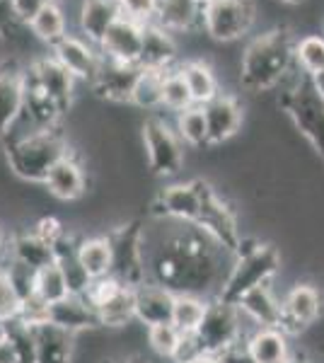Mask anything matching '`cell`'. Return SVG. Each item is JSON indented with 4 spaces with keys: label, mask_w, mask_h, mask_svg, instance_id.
Returning a JSON list of instances; mask_svg holds the SVG:
<instances>
[{
    "label": "cell",
    "mask_w": 324,
    "mask_h": 363,
    "mask_svg": "<svg viewBox=\"0 0 324 363\" xmlns=\"http://www.w3.org/2000/svg\"><path fill=\"white\" fill-rule=\"evenodd\" d=\"M97 49L102 58H111V61L121 63H138L140 49H143V25L128 20V17H121L107 32V37L99 42Z\"/></svg>",
    "instance_id": "d6986e66"
},
{
    "label": "cell",
    "mask_w": 324,
    "mask_h": 363,
    "mask_svg": "<svg viewBox=\"0 0 324 363\" xmlns=\"http://www.w3.org/2000/svg\"><path fill=\"white\" fill-rule=\"evenodd\" d=\"M293 54H296V63L305 70V75L317 78L320 73H324V32H310L296 37Z\"/></svg>",
    "instance_id": "d6a6232c"
},
{
    "label": "cell",
    "mask_w": 324,
    "mask_h": 363,
    "mask_svg": "<svg viewBox=\"0 0 324 363\" xmlns=\"http://www.w3.org/2000/svg\"><path fill=\"white\" fill-rule=\"evenodd\" d=\"M107 238L111 245V277L131 289H140L143 284H148L143 225L138 220H131L107 233Z\"/></svg>",
    "instance_id": "8992f818"
},
{
    "label": "cell",
    "mask_w": 324,
    "mask_h": 363,
    "mask_svg": "<svg viewBox=\"0 0 324 363\" xmlns=\"http://www.w3.org/2000/svg\"><path fill=\"white\" fill-rule=\"evenodd\" d=\"M208 301H211V298L189 296V294L177 296L172 325L177 327V330L184 332V335H194V332L199 330V325L203 322V315H206V308H208Z\"/></svg>",
    "instance_id": "d590c367"
},
{
    "label": "cell",
    "mask_w": 324,
    "mask_h": 363,
    "mask_svg": "<svg viewBox=\"0 0 324 363\" xmlns=\"http://www.w3.org/2000/svg\"><path fill=\"white\" fill-rule=\"evenodd\" d=\"M194 363H225V361H223L220 356H208V354H203V356H199V359L194 361Z\"/></svg>",
    "instance_id": "bcb514c9"
},
{
    "label": "cell",
    "mask_w": 324,
    "mask_h": 363,
    "mask_svg": "<svg viewBox=\"0 0 324 363\" xmlns=\"http://www.w3.org/2000/svg\"><path fill=\"white\" fill-rule=\"evenodd\" d=\"M252 363H288L293 359L288 335L279 327H257L245 339Z\"/></svg>",
    "instance_id": "484cf974"
},
{
    "label": "cell",
    "mask_w": 324,
    "mask_h": 363,
    "mask_svg": "<svg viewBox=\"0 0 324 363\" xmlns=\"http://www.w3.org/2000/svg\"><path fill=\"white\" fill-rule=\"evenodd\" d=\"M257 0H208L203 5V32L213 44L242 42L257 27Z\"/></svg>",
    "instance_id": "52a82bcc"
},
{
    "label": "cell",
    "mask_w": 324,
    "mask_h": 363,
    "mask_svg": "<svg viewBox=\"0 0 324 363\" xmlns=\"http://www.w3.org/2000/svg\"><path fill=\"white\" fill-rule=\"evenodd\" d=\"M315 80V85H317V90H320V95L324 97V73H320L317 78H312Z\"/></svg>",
    "instance_id": "681fc988"
},
{
    "label": "cell",
    "mask_w": 324,
    "mask_h": 363,
    "mask_svg": "<svg viewBox=\"0 0 324 363\" xmlns=\"http://www.w3.org/2000/svg\"><path fill=\"white\" fill-rule=\"evenodd\" d=\"M27 27L34 39H39L41 44L54 49L61 39L68 37V17L61 8V0H49V3L32 17V22H29Z\"/></svg>",
    "instance_id": "4dcf8cb0"
},
{
    "label": "cell",
    "mask_w": 324,
    "mask_h": 363,
    "mask_svg": "<svg viewBox=\"0 0 324 363\" xmlns=\"http://www.w3.org/2000/svg\"><path fill=\"white\" fill-rule=\"evenodd\" d=\"M279 269H281V257L271 245L247 242V240H242L240 250L235 252L233 267H230L228 279L223 284L218 298L238 306L250 291H255L264 284H271V279L279 274Z\"/></svg>",
    "instance_id": "277c9868"
},
{
    "label": "cell",
    "mask_w": 324,
    "mask_h": 363,
    "mask_svg": "<svg viewBox=\"0 0 324 363\" xmlns=\"http://www.w3.org/2000/svg\"><path fill=\"white\" fill-rule=\"evenodd\" d=\"M194 107V97L191 90L186 85L184 75H181L179 66L164 70V83H162V109L172 114H179L184 109Z\"/></svg>",
    "instance_id": "8d00e7d4"
},
{
    "label": "cell",
    "mask_w": 324,
    "mask_h": 363,
    "mask_svg": "<svg viewBox=\"0 0 324 363\" xmlns=\"http://www.w3.org/2000/svg\"><path fill=\"white\" fill-rule=\"evenodd\" d=\"M32 327L34 337H37V363H73L75 335L51 325V322H41V325Z\"/></svg>",
    "instance_id": "f1b7e54d"
},
{
    "label": "cell",
    "mask_w": 324,
    "mask_h": 363,
    "mask_svg": "<svg viewBox=\"0 0 324 363\" xmlns=\"http://www.w3.org/2000/svg\"><path fill=\"white\" fill-rule=\"evenodd\" d=\"M0 363H17L13 342H10L8 327L5 325H0Z\"/></svg>",
    "instance_id": "f6af8a7d"
},
{
    "label": "cell",
    "mask_w": 324,
    "mask_h": 363,
    "mask_svg": "<svg viewBox=\"0 0 324 363\" xmlns=\"http://www.w3.org/2000/svg\"><path fill=\"white\" fill-rule=\"evenodd\" d=\"M288 363H305V361H298V359H296V356H293V359H291V361H288Z\"/></svg>",
    "instance_id": "816d5d0a"
},
{
    "label": "cell",
    "mask_w": 324,
    "mask_h": 363,
    "mask_svg": "<svg viewBox=\"0 0 324 363\" xmlns=\"http://www.w3.org/2000/svg\"><path fill=\"white\" fill-rule=\"evenodd\" d=\"M17 27H22V22L17 20L13 13V3H10V0H0V39L10 37V32H13V37H15Z\"/></svg>",
    "instance_id": "ee69618b"
},
{
    "label": "cell",
    "mask_w": 324,
    "mask_h": 363,
    "mask_svg": "<svg viewBox=\"0 0 324 363\" xmlns=\"http://www.w3.org/2000/svg\"><path fill=\"white\" fill-rule=\"evenodd\" d=\"M54 56L63 68L73 75L78 83H95L99 66H102V54L92 42H87L85 37L78 34H68L66 39H61L54 49Z\"/></svg>",
    "instance_id": "5bb4252c"
},
{
    "label": "cell",
    "mask_w": 324,
    "mask_h": 363,
    "mask_svg": "<svg viewBox=\"0 0 324 363\" xmlns=\"http://www.w3.org/2000/svg\"><path fill=\"white\" fill-rule=\"evenodd\" d=\"M196 3H201V5H206V3H208V0H196Z\"/></svg>",
    "instance_id": "f5cc1de1"
},
{
    "label": "cell",
    "mask_w": 324,
    "mask_h": 363,
    "mask_svg": "<svg viewBox=\"0 0 324 363\" xmlns=\"http://www.w3.org/2000/svg\"><path fill=\"white\" fill-rule=\"evenodd\" d=\"M68 153V140L58 128L32 131L5 143V157H8V167L13 169V174L34 184H44L56 162Z\"/></svg>",
    "instance_id": "3957f363"
},
{
    "label": "cell",
    "mask_w": 324,
    "mask_h": 363,
    "mask_svg": "<svg viewBox=\"0 0 324 363\" xmlns=\"http://www.w3.org/2000/svg\"><path fill=\"white\" fill-rule=\"evenodd\" d=\"M0 259H3V255H0Z\"/></svg>",
    "instance_id": "db71d44e"
},
{
    "label": "cell",
    "mask_w": 324,
    "mask_h": 363,
    "mask_svg": "<svg viewBox=\"0 0 324 363\" xmlns=\"http://www.w3.org/2000/svg\"><path fill=\"white\" fill-rule=\"evenodd\" d=\"M155 22L174 37L203 32V5L196 0H160Z\"/></svg>",
    "instance_id": "4316f807"
},
{
    "label": "cell",
    "mask_w": 324,
    "mask_h": 363,
    "mask_svg": "<svg viewBox=\"0 0 324 363\" xmlns=\"http://www.w3.org/2000/svg\"><path fill=\"white\" fill-rule=\"evenodd\" d=\"M51 325L61 327V330L70 332V335L78 337L80 332H87V330H97L99 325V318L95 313V308L90 306L85 296H68L58 303H51L49 306V320Z\"/></svg>",
    "instance_id": "d4e9b609"
},
{
    "label": "cell",
    "mask_w": 324,
    "mask_h": 363,
    "mask_svg": "<svg viewBox=\"0 0 324 363\" xmlns=\"http://www.w3.org/2000/svg\"><path fill=\"white\" fill-rule=\"evenodd\" d=\"M5 327H8L17 363H37V337H34V327L22 320H15Z\"/></svg>",
    "instance_id": "ab89813d"
},
{
    "label": "cell",
    "mask_w": 324,
    "mask_h": 363,
    "mask_svg": "<svg viewBox=\"0 0 324 363\" xmlns=\"http://www.w3.org/2000/svg\"><path fill=\"white\" fill-rule=\"evenodd\" d=\"M174 128L179 133V138L191 148H203L208 145V121H206V112L201 104L184 109V112L174 114Z\"/></svg>",
    "instance_id": "836d02e7"
},
{
    "label": "cell",
    "mask_w": 324,
    "mask_h": 363,
    "mask_svg": "<svg viewBox=\"0 0 324 363\" xmlns=\"http://www.w3.org/2000/svg\"><path fill=\"white\" fill-rule=\"evenodd\" d=\"M293 44L296 37L288 27H274L264 29L262 34H252L242 51L240 85L250 92L276 90L288 70L296 66Z\"/></svg>",
    "instance_id": "7a4b0ae2"
},
{
    "label": "cell",
    "mask_w": 324,
    "mask_h": 363,
    "mask_svg": "<svg viewBox=\"0 0 324 363\" xmlns=\"http://www.w3.org/2000/svg\"><path fill=\"white\" fill-rule=\"evenodd\" d=\"M322 32H324V29H322Z\"/></svg>",
    "instance_id": "11a10c76"
},
{
    "label": "cell",
    "mask_w": 324,
    "mask_h": 363,
    "mask_svg": "<svg viewBox=\"0 0 324 363\" xmlns=\"http://www.w3.org/2000/svg\"><path fill=\"white\" fill-rule=\"evenodd\" d=\"M140 66L150 70H169L179 66V44L172 32H167L157 22L143 25V49H140Z\"/></svg>",
    "instance_id": "ffe728a7"
},
{
    "label": "cell",
    "mask_w": 324,
    "mask_h": 363,
    "mask_svg": "<svg viewBox=\"0 0 324 363\" xmlns=\"http://www.w3.org/2000/svg\"><path fill=\"white\" fill-rule=\"evenodd\" d=\"M10 3H13V13L17 20H20L22 25H29L32 17L37 15L49 0H10Z\"/></svg>",
    "instance_id": "7bdbcfd3"
},
{
    "label": "cell",
    "mask_w": 324,
    "mask_h": 363,
    "mask_svg": "<svg viewBox=\"0 0 324 363\" xmlns=\"http://www.w3.org/2000/svg\"><path fill=\"white\" fill-rule=\"evenodd\" d=\"M322 29H324V27H322Z\"/></svg>",
    "instance_id": "9f6ffc18"
},
{
    "label": "cell",
    "mask_w": 324,
    "mask_h": 363,
    "mask_svg": "<svg viewBox=\"0 0 324 363\" xmlns=\"http://www.w3.org/2000/svg\"><path fill=\"white\" fill-rule=\"evenodd\" d=\"M78 259L90 281L111 277V245L107 235L85 238L78 242Z\"/></svg>",
    "instance_id": "1f68e13d"
},
{
    "label": "cell",
    "mask_w": 324,
    "mask_h": 363,
    "mask_svg": "<svg viewBox=\"0 0 324 363\" xmlns=\"http://www.w3.org/2000/svg\"><path fill=\"white\" fill-rule=\"evenodd\" d=\"M172 223L174 230L164 233L155 245L145 240L148 281H155L177 296L218 298L235 255L196 225Z\"/></svg>",
    "instance_id": "6da1fadb"
},
{
    "label": "cell",
    "mask_w": 324,
    "mask_h": 363,
    "mask_svg": "<svg viewBox=\"0 0 324 363\" xmlns=\"http://www.w3.org/2000/svg\"><path fill=\"white\" fill-rule=\"evenodd\" d=\"M5 259H13L17 264H25L32 272L49 267L56 262V245H51L49 240H44L37 230H25L10 238L8 247L3 252Z\"/></svg>",
    "instance_id": "603a6c76"
},
{
    "label": "cell",
    "mask_w": 324,
    "mask_h": 363,
    "mask_svg": "<svg viewBox=\"0 0 324 363\" xmlns=\"http://www.w3.org/2000/svg\"><path fill=\"white\" fill-rule=\"evenodd\" d=\"M85 298L95 308L102 327L119 330V327H126L128 322L135 320V289L123 286L114 277L92 281Z\"/></svg>",
    "instance_id": "30bf717a"
},
{
    "label": "cell",
    "mask_w": 324,
    "mask_h": 363,
    "mask_svg": "<svg viewBox=\"0 0 324 363\" xmlns=\"http://www.w3.org/2000/svg\"><path fill=\"white\" fill-rule=\"evenodd\" d=\"M284 327L286 335H300L315 325V320L322 315V294L312 284H298L286 294L284 301Z\"/></svg>",
    "instance_id": "e0dca14e"
},
{
    "label": "cell",
    "mask_w": 324,
    "mask_h": 363,
    "mask_svg": "<svg viewBox=\"0 0 324 363\" xmlns=\"http://www.w3.org/2000/svg\"><path fill=\"white\" fill-rule=\"evenodd\" d=\"M34 291H37V296L46 303V306L58 303L70 296V286L66 281V274H63V269L58 267V262L39 269L37 279H34Z\"/></svg>",
    "instance_id": "74e56055"
},
{
    "label": "cell",
    "mask_w": 324,
    "mask_h": 363,
    "mask_svg": "<svg viewBox=\"0 0 324 363\" xmlns=\"http://www.w3.org/2000/svg\"><path fill=\"white\" fill-rule=\"evenodd\" d=\"M281 107L291 116L300 136L324 157V97L317 90L315 80L308 75L296 90L281 95Z\"/></svg>",
    "instance_id": "ba28073f"
},
{
    "label": "cell",
    "mask_w": 324,
    "mask_h": 363,
    "mask_svg": "<svg viewBox=\"0 0 324 363\" xmlns=\"http://www.w3.org/2000/svg\"><path fill=\"white\" fill-rule=\"evenodd\" d=\"M104 363H116V361H104ZM121 363H150L145 356H128V359H123Z\"/></svg>",
    "instance_id": "c3c4849f"
},
{
    "label": "cell",
    "mask_w": 324,
    "mask_h": 363,
    "mask_svg": "<svg viewBox=\"0 0 324 363\" xmlns=\"http://www.w3.org/2000/svg\"><path fill=\"white\" fill-rule=\"evenodd\" d=\"M123 17L119 0H82L78 8L80 37L99 46L107 32Z\"/></svg>",
    "instance_id": "7402d4cb"
},
{
    "label": "cell",
    "mask_w": 324,
    "mask_h": 363,
    "mask_svg": "<svg viewBox=\"0 0 324 363\" xmlns=\"http://www.w3.org/2000/svg\"><path fill=\"white\" fill-rule=\"evenodd\" d=\"M208 182L191 179V182H177L160 189L152 203V213L162 220H177V223L196 225L203 211V199Z\"/></svg>",
    "instance_id": "8fae6325"
},
{
    "label": "cell",
    "mask_w": 324,
    "mask_h": 363,
    "mask_svg": "<svg viewBox=\"0 0 324 363\" xmlns=\"http://www.w3.org/2000/svg\"><path fill=\"white\" fill-rule=\"evenodd\" d=\"M5 252V235H3V230H0V255Z\"/></svg>",
    "instance_id": "f907efd6"
},
{
    "label": "cell",
    "mask_w": 324,
    "mask_h": 363,
    "mask_svg": "<svg viewBox=\"0 0 324 363\" xmlns=\"http://www.w3.org/2000/svg\"><path fill=\"white\" fill-rule=\"evenodd\" d=\"M245 313L223 298H211L206 308L203 322L194 332L199 347L208 356H223L238 344H245L250 332H245Z\"/></svg>",
    "instance_id": "5b68a950"
},
{
    "label": "cell",
    "mask_w": 324,
    "mask_h": 363,
    "mask_svg": "<svg viewBox=\"0 0 324 363\" xmlns=\"http://www.w3.org/2000/svg\"><path fill=\"white\" fill-rule=\"evenodd\" d=\"M148 167L157 177H174L184 167V140L179 138L174 126L160 116H150L140 128Z\"/></svg>",
    "instance_id": "9c48e42d"
},
{
    "label": "cell",
    "mask_w": 324,
    "mask_h": 363,
    "mask_svg": "<svg viewBox=\"0 0 324 363\" xmlns=\"http://www.w3.org/2000/svg\"><path fill=\"white\" fill-rule=\"evenodd\" d=\"M162 83H164V70H150L143 68L138 83L133 87L131 104L145 112H155L162 109Z\"/></svg>",
    "instance_id": "e575fe53"
},
{
    "label": "cell",
    "mask_w": 324,
    "mask_h": 363,
    "mask_svg": "<svg viewBox=\"0 0 324 363\" xmlns=\"http://www.w3.org/2000/svg\"><path fill=\"white\" fill-rule=\"evenodd\" d=\"M123 17L140 25H150L157 17V8H160V0H119Z\"/></svg>",
    "instance_id": "b9f144b4"
},
{
    "label": "cell",
    "mask_w": 324,
    "mask_h": 363,
    "mask_svg": "<svg viewBox=\"0 0 324 363\" xmlns=\"http://www.w3.org/2000/svg\"><path fill=\"white\" fill-rule=\"evenodd\" d=\"M206 121H208V145L228 143L233 136H238L245 119L242 102L233 92H220L211 102L203 104Z\"/></svg>",
    "instance_id": "ac0fdd59"
},
{
    "label": "cell",
    "mask_w": 324,
    "mask_h": 363,
    "mask_svg": "<svg viewBox=\"0 0 324 363\" xmlns=\"http://www.w3.org/2000/svg\"><path fill=\"white\" fill-rule=\"evenodd\" d=\"M276 3H281L284 8H303L308 0H276Z\"/></svg>",
    "instance_id": "7dc6e473"
},
{
    "label": "cell",
    "mask_w": 324,
    "mask_h": 363,
    "mask_svg": "<svg viewBox=\"0 0 324 363\" xmlns=\"http://www.w3.org/2000/svg\"><path fill=\"white\" fill-rule=\"evenodd\" d=\"M179 70L191 90L194 104L203 107L206 102L220 95V78H218L211 61H206V58H186V61L179 63Z\"/></svg>",
    "instance_id": "f546056e"
},
{
    "label": "cell",
    "mask_w": 324,
    "mask_h": 363,
    "mask_svg": "<svg viewBox=\"0 0 324 363\" xmlns=\"http://www.w3.org/2000/svg\"><path fill=\"white\" fill-rule=\"evenodd\" d=\"M25 78L32 85H37L44 95H49L58 107L63 109V114L73 107V97H75V83L78 80L68 73L54 56H39L29 63V68H25Z\"/></svg>",
    "instance_id": "7c38bea8"
},
{
    "label": "cell",
    "mask_w": 324,
    "mask_h": 363,
    "mask_svg": "<svg viewBox=\"0 0 324 363\" xmlns=\"http://www.w3.org/2000/svg\"><path fill=\"white\" fill-rule=\"evenodd\" d=\"M181 339H184V332L177 330L172 322H167V325L148 327V344H150V349L160 356V359L174 361L177 351H179V347H181Z\"/></svg>",
    "instance_id": "f35d334b"
},
{
    "label": "cell",
    "mask_w": 324,
    "mask_h": 363,
    "mask_svg": "<svg viewBox=\"0 0 324 363\" xmlns=\"http://www.w3.org/2000/svg\"><path fill=\"white\" fill-rule=\"evenodd\" d=\"M140 73H143L140 63H121L111 61V58H102V66H99V73L95 83H92V90L107 102L131 104L133 87L138 83Z\"/></svg>",
    "instance_id": "9a60e30c"
},
{
    "label": "cell",
    "mask_w": 324,
    "mask_h": 363,
    "mask_svg": "<svg viewBox=\"0 0 324 363\" xmlns=\"http://www.w3.org/2000/svg\"><path fill=\"white\" fill-rule=\"evenodd\" d=\"M238 308L245 313L247 320H252L255 327H284V303L274 296L271 284H264L259 289L250 291Z\"/></svg>",
    "instance_id": "83f0119b"
},
{
    "label": "cell",
    "mask_w": 324,
    "mask_h": 363,
    "mask_svg": "<svg viewBox=\"0 0 324 363\" xmlns=\"http://www.w3.org/2000/svg\"><path fill=\"white\" fill-rule=\"evenodd\" d=\"M174 303L177 294L155 284V281H148L140 289H135V320L145 327L167 325V322H172Z\"/></svg>",
    "instance_id": "44dd1931"
},
{
    "label": "cell",
    "mask_w": 324,
    "mask_h": 363,
    "mask_svg": "<svg viewBox=\"0 0 324 363\" xmlns=\"http://www.w3.org/2000/svg\"><path fill=\"white\" fill-rule=\"evenodd\" d=\"M25 68L15 61L0 63V140L10 133L25 112Z\"/></svg>",
    "instance_id": "2e32d148"
},
{
    "label": "cell",
    "mask_w": 324,
    "mask_h": 363,
    "mask_svg": "<svg viewBox=\"0 0 324 363\" xmlns=\"http://www.w3.org/2000/svg\"><path fill=\"white\" fill-rule=\"evenodd\" d=\"M20 318H22V298L17 294L8 269L0 264V325H10V322Z\"/></svg>",
    "instance_id": "60d3db41"
},
{
    "label": "cell",
    "mask_w": 324,
    "mask_h": 363,
    "mask_svg": "<svg viewBox=\"0 0 324 363\" xmlns=\"http://www.w3.org/2000/svg\"><path fill=\"white\" fill-rule=\"evenodd\" d=\"M44 186L58 201H78L80 196H85L87 177L85 169H82V162L75 157L73 150L56 162L54 169L49 172V177H46Z\"/></svg>",
    "instance_id": "cb8c5ba5"
},
{
    "label": "cell",
    "mask_w": 324,
    "mask_h": 363,
    "mask_svg": "<svg viewBox=\"0 0 324 363\" xmlns=\"http://www.w3.org/2000/svg\"><path fill=\"white\" fill-rule=\"evenodd\" d=\"M199 230H203L206 235H211L220 247H225L228 252H238L240 245H242V238H240V228H238V218H235V211L223 201V196L218 194L213 186L208 184L206 189V199H203V211L201 218L196 223Z\"/></svg>",
    "instance_id": "4fadbf2b"
}]
</instances>
